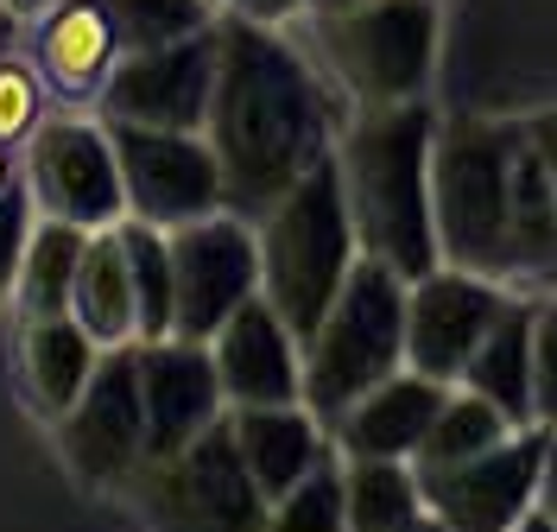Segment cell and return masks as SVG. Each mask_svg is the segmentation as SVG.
Listing matches in <instances>:
<instances>
[{"label":"cell","instance_id":"1","mask_svg":"<svg viewBox=\"0 0 557 532\" xmlns=\"http://www.w3.org/2000/svg\"><path fill=\"white\" fill-rule=\"evenodd\" d=\"M348 121V96L285 38V26H215V89H209L203 134L222 165L228 210H273L298 177L336 152Z\"/></svg>","mask_w":557,"mask_h":532},{"label":"cell","instance_id":"2","mask_svg":"<svg viewBox=\"0 0 557 532\" xmlns=\"http://www.w3.org/2000/svg\"><path fill=\"white\" fill-rule=\"evenodd\" d=\"M437 260L507 292H557V190L545 152L520 121L456 114L431 140Z\"/></svg>","mask_w":557,"mask_h":532},{"label":"cell","instance_id":"3","mask_svg":"<svg viewBox=\"0 0 557 532\" xmlns=\"http://www.w3.org/2000/svg\"><path fill=\"white\" fill-rule=\"evenodd\" d=\"M431 140L437 114L424 102L348 108L336 134V177L355 222V248L418 280L437 267V222H431Z\"/></svg>","mask_w":557,"mask_h":532},{"label":"cell","instance_id":"4","mask_svg":"<svg viewBox=\"0 0 557 532\" xmlns=\"http://www.w3.org/2000/svg\"><path fill=\"white\" fill-rule=\"evenodd\" d=\"M253 242H260V298L305 343L317 330V318L336 305V292L355 273V260H361L336 159L311 165L273 210L253 215Z\"/></svg>","mask_w":557,"mask_h":532},{"label":"cell","instance_id":"5","mask_svg":"<svg viewBox=\"0 0 557 532\" xmlns=\"http://www.w3.org/2000/svg\"><path fill=\"white\" fill-rule=\"evenodd\" d=\"M406 368V280L381 260H355L336 305L305 336V406L311 419L336 425L368 387Z\"/></svg>","mask_w":557,"mask_h":532},{"label":"cell","instance_id":"6","mask_svg":"<svg viewBox=\"0 0 557 532\" xmlns=\"http://www.w3.org/2000/svg\"><path fill=\"white\" fill-rule=\"evenodd\" d=\"M437 0H361L317 20V51L348 108L424 102L437 71Z\"/></svg>","mask_w":557,"mask_h":532},{"label":"cell","instance_id":"7","mask_svg":"<svg viewBox=\"0 0 557 532\" xmlns=\"http://www.w3.org/2000/svg\"><path fill=\"white\" fill-rule=\"evenodd\" d=\"M127 500L146 520V532H267V507H273L253 488L242 450L228 437V412L184 450L139 462Z\"/></svg>","mask_w":557,"mask_h":532},{"label":"cell","instance_id":"8","mask_svg":"<svg viewBox=\"0 0 557 532\" xmlns=\"http://www.w3.org/2000/svg\"><path fill=\"white\" fill-rule=\"evenodd\" d=\"M26 197L38 215L70 222V228H114L127 222V190H121V159L108 121L89 114H45L26 140Z\"/></svg>","mask_w":557,"mask_h":532},{"label":"cell","instance_id":"9","mask_svg":"<svg viewBox=\"0 0 557 532\" xmlns=\"http://www.w3.org/2000/svg\"><path fill=\"white\" fill-rule=\"evenodd\" d=\"M165 242H172V336L209 343L260 292L253 222L235 210H215L184 228H165Z\"/></svg>","mask_w":557,"mask_h":532},{"label":"cell","instance_id":"10","mask_svg":"<svg viewBox=\"0 0 557 532\" xmlns=\"http://www.w3.org/2000/svg\"><path fill=\"white\" fill-rule=\"evenodd\" d=\"M114 159H121V190H127V215L152 222V228H184L197 215L228 210L222 190V165L209 134H172V127H114Z\"/></svg>","mask_w":557,"mask_h":532},{"label":"cell","instance_id":"11","mask_svg":"<svg viewBox=\"0 0 557 532\" xmlns=\"http://www.w3.org/2000/svg\"><path fill=\"white\" fill-rule=\"evenodd\" d=\"M139 343L102 349L89 387L58 419V450L89 488H127L146 462V399H139Z\"/></svg>","mask_w":557,"mask_h":532},{"label":"cell","instance_id":"12","mask_svg":"<svg viewBox=\"0 0 557 532\" xmlns=\"http://www.w3.org/2000/svg\"><path fill=\"white\" fill-rule=\"evenodd\" d=\"M513 298L520 292L482 280V273H462V267H444V260L406 280V368L437 387H456L469 355L482 349V336L500 323Z\"/></svg>","mask_w":557,"mask_h":532},{"label":"cell","instance_id":"13","mask_svg":"<svg viewBox=\"0 0 557 532\" xmlns=\"http://www.w3.org/2000/svg\"><path fill=\"white\" fill-rule=\"evenodd\" d=\"M209 89H215V26L152 51H121V64L102 83V121L114 127H172L203 134Z\"/></svg>","mask_w":557,"mask_h":532},{"label":"cell","instance_id":"14","mask_svg":"<svg viewBox=\"0 0 557 532\" xmlns=\"http://www.w3.org/2000/svg\"><path fill=\"white\" fill-rule=\"evenodd\" d=\"M552 425H520L494 450L450 469H424V514H437L450 532H513L539 507V462H545Z\"/></svg>","mask_w":557,"mask_h":532},{"label":"cell","instance_id":"15","mask_svg":"<svg viewBox=\"0 0 557 532\" xmlns=\"http://www.w3.org/2000/svg\"><path fill=\"white\" fill-rule=\"evenodd\" d=\"M209 361H215L228 412H242V406H292L305 393V343L285 330V318L260 292L209 336Z\"/></svg>","mask_w":557,"mask_h":532},{"label":"cell","instance_id":"16","mask_svg":"<svg viewBox=\"0 0 557 532\" xmlns=\"http://www.w3.org/2000/svg\"><path fill=\"white\" fill-rule=\"evenodd\" d=\"M134 355H139V399H146V457L184 450L190 437H203L228 412L209 343L159 336V343H139Z\"/></svg>","mask_w":557,"mask_h":532},{"label":"cell","instance_id":"17","mask_svg":"<svg viewBox=\"0 0 557 532\" xmlns=\"http://www.w3.org/2000/svg\"><path fill=\"white\" fill-rule=\"evenodd\" d=\"M33 64L51 96L89 102L102 96L108 71L121 64V33L102 13V0H45L33 26Z\"/></svg>","mask_w":557,"mask_h":532},{"label":"cell","instance_id":"18","mask_svg":"<svg viewBox=\"0 0 557 532\" xmlns=\"http://www.w3.org/2000/svg\"><path fill=\"white\" fill-rule=\"evenodd\" d=\"M444 393L437 381H424L412 368H399V374H386L381 387H368L355 406H348L343 419H336V457L361 462V457H381V462H412L418 444H424V431L437 419V406H444Z\"/></svg>","mask_w":557,"mask_h":532},{"label":"cell","instance_id":"19","mask_svg":"<svg viewBox=\"0 0 557 532\" xmlns=\"http://www.w3.org/2000/svg\"><path fill=\"white\" fill-rule=\"evenodd\" d=\"M228 437H235L247 475H253V488L267 500L298 488L317 462L336 450L323 437V419H311L305 399H292V406H242V412H228Z\"/></svg>","mask_w":557,"mask_h":532},{"label":"cell","instance_id":"20","mask_svg":"<svg viewBox=\"0 0 557 532\" xmlns=\"http://www.w3.org/2000/svg\"><path fill=\"white\" fill-rule=\"evenodd\" d=\"M96 361H102V343L70 318V311L64 318L20 323V387H26V406H33L38 419L58 425L70 406H76V393L89 387Z\"/></svg>","mask_w":557,"mask_h":532},{"label":"cell","instance_id":"21","mask_svg":"<svg viewBox=\"0 0 557 532\" xmlns=\"http://www.w3.org/2000/svg\"><path fill=\"white\" fill-rule=\"evenodd\" d=\"M70 318L83 323L102 349L139 343L134 273H127V248H121V222L114 228H96L83 242V267H76V285H70Z\"/></svg>","mask_w":557,"mask_h":532},{"label":"cell","instance_id":"22","mask_svg":"<svg viewBox=\"0 0 557 532\" xmlns=\"http://www.w3.org/2000/svg\"><path fill=\"white\" fill-rule=\"evenodd\" d=\"M456 387L482 393L494 412H507L513 425H532V298H513L500 323L482 336V349L469 355Z\"/></svg>","mask_w":557,"mask_h":532},{"label":"cell","instance_id":"23","mask_svg":"<svg viewBox=\"0 0 557 532\" xmlns=\"http://www.w3.org/2000/svg\"><path fill=\"white\" fill-rule=\"evenodd\" d=\"M83 242H89V228H70V222H51V215L33 222L26 253H20V280H13L20 318H64L70 311V285H76V267H83Z\"/></svg>","mask_w":557,"mask_h":532},{"label":"cell","instance_id":"24","mask_svg":"<svg viewBox=\"0 0 557 532\" xmlns=\"http://www.w3.org/2000/svg\"><path fill=\"white\" fill-rule=\"evenodd\" d=\"M343 507L348 532H393L424 514V488H418L412 462H381V457H343Z\"/></svg>","mask_w":557,"mask_h":532},{"label":"cell","instance_id":"25","mask_svg":"<svg viewBox=\"0 0 557 532\" xmlns=\"http://www.w3.org/2000/svg\"><path fill=\"white\" fill-rule=\"evenodd\" d=\"M513 419L507 412H494L482 393L469 387H450L444 393V406H437V419H431V431H424V444H418L412 469L424 475V469H450V462H469L482 457V450H494L500 437H513Z\"/></svg>","mask_w":557,"mask_h":532},{"label":"cell","instance_id":"26","mask_svg":"<svg viewBox=\"0 0 557 532\" xmlns=\"http://www.w3.org/2000/svg\"><path fill=\"white\" fill-rule=\"evenodd\" d=\"M121 248H127V273H134V311H139V343L172 336V242L152 222H121Z\"/></svg>","mask_w":557,"mask_h":532},{"label":"cell","instance_id":"27","mask_svg":"<svg viewBox=\"0 0 557 532\" xmlns=\"http://www.w3.org/2000/svg\"><path fill=\"white\" fill-rule=\"evenodd\" d=\"M267 532H348L343 457H336V450L317 462L298 488H285V495L267 507Z\"/></svg>","mask_w":557,"mask_h":532},{"label":"cell","instance_id":"28","mask_svg":"<svg viewBox=\"0 0 557 532\" xmlns=\"http://www.w3.org/2000/svg\"><path fill=\"white\" fill-rule=\"evenodd\" d=\"M102 13L121 33V51H152V45H172V38L215 26L203 0H102Z\"/></svg>","mask_w":557,"mask_h":532},{"label":"cell","instance_id":"29","mask_svg":"<svg viewBox=\"0 0 557 532\" xmlns=\"http://www.w3.org/2000/svg\"><path fill=\"white\" fill-rule=\"evenodd\" d=\"M45 76H38L33 58L20 51H0V140L7 146H26L45 121Z\"/></svg>","mask_w":557,"mask_h":532},{"label":"cell","instance_id":"30","mask_svg":"<svg viewBox=\"0 0 557 532\" xmlns=\"http://www.w3.org/2000/svg\"><path fill=\"white\" fill-rule=\"evenodd\" d=\"M532 425L557 431V292L532 298Z\"/></svg>","mask_w":557,"mask_h":532},{"label":"cell","instance_id":"31","mask_svg":"<svg viewBox=\"0 0 557 532\" xmlns=\"http://www.w3.org/2000/svg\"><path fill=\"white\" fill-rule=\"evenodd\" d=\"M26 235H33V197L26 184H13L0 197V305L13 298V280H20V253H26Z\"/></svg>","mask_w":557,"mask_h":532},{"label":"cell","instance_id":"32","mask_svg":"<svg viewBox=\"0 0 557 532\" xmlns=\"http://www.w3.org/2000/svg\"><path fill=\"white\" fill-rule=\"evenodd\" d=\"M305 13V0H228V20H247V26H292Z\"/></svg>","mask_w":557,"mask_h":532},{"label":"cell","instance_id":"33","mask_svg":"<svg viewBox=\"0 0 557 532\" xmlns=\"http://www.w3.org/2000/svg\"><path fill=\"white\" fill-rule=\"evenodd\" d=\"M539 514L557 527V431L545 437V462H539Z\"/></svg>","mask_w":557,"mask_h":532},{"label":"cell","instance_id":"34","mask_svg":"<svg viewBox=\"0 0 557 532\" xmlns=\"http://www.w3.org/2000/svg\"><path fill=\"white\" fill-rule=\"evenodd\" d=\"M525 127H532V140H539V152H545V172H552V190H557V108L525 114Z\"/></svg>","mask_w":557,"mask_h":532},{"label":"cell","instance_id":"35","mask_svg":"<svg viewBox=\"0 0 557 532\" xmlns=\"http://www.w3.org/2000/svg\"><path fill=\"white\" fill-rule=\"evenodd\" d=\"M348 7H361V0H305L311 20H330V13H348Z\"/></svg>","mask_w":557,"mask_h":532},{"label":"cell","instance_id":"36","mask_svg":"<svg viewBox=\"0 0 557 532\" xmlns=\"http://www.w3.org/2000/svg\"><path fill=\"white\" fill-rule=\"evenodd\" d=\"M13 184H20V177H13V146L0 140V197H7V190H13Z\"/></svg>","mask_w":557,"mask_h":532},{"label":"cell","instance_id":"37","mask_svg":"<svg viewBox=\"0 0 557 532\" xmlns=\"http://www.w3.org/2000/svg\"><path fill=\"white\" fill-rule=\"evenodd\" d=\"M393 532H450L437 514H418V520H406V527H393Z\"/></svg>","mask_w":557,"mask_h":532},{"label":"cell","instance_id":"38","mask_svg":"<svg viewBox=\"0 0 557 532\" xmlns=\"http://www.w3.org/2000/svg\"><path fill=\"white\" fill-rule=\"evenodd\" d=\"M13 33H20V13L0 7V51H13Z\"/></svg>","mask_w":557,"mask_h":532},{"label":"cell","instance_id":"39","mask_svg":"<svg viewBox=\"0 0 557 532\" xmlns=\"http://www.w3.org/2000/svg\"><path fill=\"white\" fill-rule=\"evenodd\" d=\"M0 7H7V13H20V20H26V13H33V7H45V0H0Z\"/></svg>","mask_w":557,"mask_h":532},{"label":"cell","instance_id":"40","mask_svg":"<svg viewBox=\"0 0 557 532\" xmlns=\"http://www.w3.org/2000/svg\"><path fill=\"white\" fill-rule=\"evenodd\" d=\"M203 7H209V13H222V7H228V0H203Z\"/></svg>","mask_w":557,"mask_h":532}]
</instances>
